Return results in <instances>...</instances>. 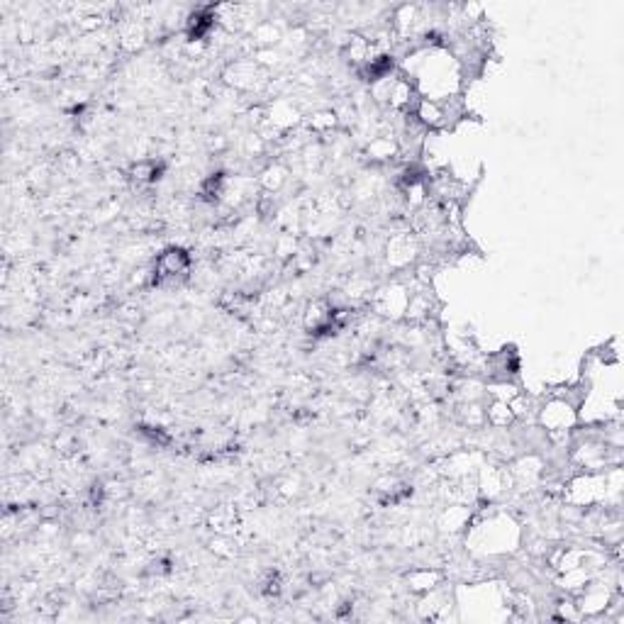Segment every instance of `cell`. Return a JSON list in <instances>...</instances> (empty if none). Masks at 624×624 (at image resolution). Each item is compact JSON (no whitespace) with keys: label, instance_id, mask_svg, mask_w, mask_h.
I'll return each instance as SVG.
<instances>
[{"label":"cell","instance_id":"1","mask_svg":"<svg viewBox=\"0 0 624 624\" xmlns=\"http://www.w3.org/2000/svg\"><path fill=\"white\" fill-rule=\"evenodd\" d=\"M188 266H190L188 254L178 249V247H171V249H166L156 258L154 273L158 281H161V278H176V276H183V273L188 271Z\"/></svg>","mask_w":624,"mask_h":624},{"label":"cell","instance_id":"2","mask_svg":"<svg viewBox=\"0 0 624 624\" xmlns=\"http://www.w3.org/2000/svg\"><path fill=\"white\" fill-rule=\"evenodd\" d=\"M132 181L142 183V186H149V183H156L163 173V166L158 161H139L132 166Z\"/></svg>","mask_w":624,"mask_h":624},{"label":"cell","instance_id":"3","mask_svg":"<svg viewBox=\"0 0 624 624\" xmlns=\"http://www.w3.org/2000/svg\"><path fill=\"white\" fill-rule=\"evenodd\" d=\"M200 193H203V198L210 200V203H213V200H220V195L225 193V176H222V173L210 176L208 181L203 183V190H200Z\"/></svg>","mask_w":624,"mask_h":624}]
</instances>
